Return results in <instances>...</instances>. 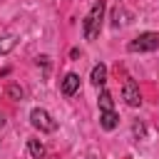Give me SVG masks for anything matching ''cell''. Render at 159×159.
<instances>
[{"label": "cell", "instance_id": "1", "mask_svg": "<svg viewBox=\"0 0 159 159\" xmlns=\"http://www.w3.org/2000/svg\"><path fill=\"white\" fill-rule=\"evenodd\" d=\"M102 17H104V0H97V2L89 7V12H87V17H84V22H82V30H84V37H87V40H94V37L99 35V30H102Z\"/></svg>", "mask_w": 159, "mask_h": 159}, {"label": "cell", "instance_id": "3", "mask_svg": "<svg viewBox=\"0 0 159 159\" xmlns=\"http://www.w3.org/2000/svg\"><path fill=\"white\" fill-rule=\"evenodd\" d=\"M30 122H32V127H37L40 132H55V129H57V122L50 117V112H45V109H40V107H35V109L30 112Z\"/></svg>", "mask_w": 159, "mask_h": 159}, {"label": "cell", "instance_id": "8", "mask_svg": "<svg viewBox=\"0 0 159 159\" xmlns=\"http://www.w3.org/2000/svg\"><path fill=\"white\" fill-rule=\"evenodd\" d=\"M99 109H102V112H112V109H114V99H112V94H109L107 89L99 92Z\"/></svg>", "mask_w": 159, "mask_h": 159}, {"label": "cell", "instance_id": "9", "mask_svg": "<svg viewBox=\"0 0 159 159\" xmlns=\"http://www.w3.org/2000/svg\"><path fill=\"white\" fill-rule=\"evenodd\" d=\"M27 152H30L35 159H42V157H45V147H42L37 139H27Z\"/></svg>", "mask_w": 159, "mask_h": 159}, {"label": "cell", "instance_id": "2", "mask_svg": "<svg viewBox=\"0 0 159 159\" xmlns=\"http://www.w3.org/2000/svg\"><path fill=\"white\" fill-rule=\"evenodd\" d=\"M129 52H154L159 50V32H142L137 35L129 45H127Z\"/></svg>", "mask_w": 159, "mask_h": 159}, {"label": "cell", "instance_id": "12", "mask_svg": "<svg viewBox=\"0 0 159 159\" xmlns=\"http://www.w3.org/2000/svg\"><path fill=\"white\" fill-rule=\"evenodd\" d=\"M2 127H5V114L0 112V129H2Z\"/></svg>", "mask_w": 159, "mask_h": 159}, {"label": "cell", "instance_id": "11", "mask_svg": "<svg viewBox=\"0 0 159 159\" xmlns=\"http://www.w3.org/2000/svg\"><path fill=\"white\" fill-rule=\"evenodd\" d=\"M10 47H12V40H7V42H2V40H0V52H7Z\"/></svg>", "mask_w": 159, "mask_h": 159}, {"label": "cell", "instance_id": "6", "mask_svg": "<svg viewBox=\"0 0 159 159\" xmlns=\"http://www.w3.org/2000/svg\"><path fill=\"white\" fill-rule=\"evenodd\" d=\"M89 80H92V84H94V87H102V84L107 82V67H104L102 62H99V65H94V67H92Z\"/></svg>", "mask_w": 159, "mask_h": 159}, {"label": "cell", "instance_id": "10", "mask_svg": "<svg viewBox=\"0 0 159 159\" xmlns=\"http://www.w3.org/2000/svg\"><path fill=\"white\" fill-rule=\"evenodd\" d=\"M5 92H7V97H10V99H22V94H25V92H22V87H17V84H7V89H5Z\"/></svg>", "mask_w": 159, "mask_h": 159}, {"label": "cell", "instance_id": "5", "mask_svg": "<svg viewBox=\"0 0 159 159\" xmlns=\"http://www.w3.org/2000/svg\"><path fill=\"white\" fill-rule=\"evenodd\" d=\"M60 89H62V94H65V97H72V94L80 89V75H75V72H67V75L62 77V84H60Z\"/></svg>", "mask_w": 159, "mask_h": 159}, {"label": "cell", "instance_id": "4", "mask_svg": "<svg viewBox=\"0 0 159 159\" xmlns=\"http://www.w3.org/2000/svg\"><path fill=\"white\" fill-rule=\"evenodd\" d=\"M122 97H124V102H127L129 107H139V104H142V92H139V84H137L132 77H127V80H124Z\"/></svg>", "mask_w": 159, "mask_h": 159}, {"label": "cell", "instance_id": "7", "mask_svg": "<svg viewBox=\"0 0 159 159\" xmlns=\"http://www.w3.org/2000/svg\"><path fill=\"white\" fill-rule=\"evenodd\" d=\"M99 124H102V129L112 132V129L119 124V117H117V112H114V109H112V112H102V114H99Z\"/></svg>", "mask_w": 159, "mask_h": 159}]
</instances>
